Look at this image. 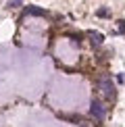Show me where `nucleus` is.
<instances>
[{"label":"nucleus","mask_w":125,"mask_h":127,"mask_svg":"<svg viewBox=\"0 0 125 127\" xmlns=\"http://www.w3.org/2000/svg\"><path fill=\"white\" fill-rule=\"evenodd\" d=\"M23 15H31V17H48V10H44L40 6H27L23 10Z\"/></svg>","instance_id":"7ed1b4c3"},{"label":"nucleus","mask_w":125,"mask_h":127,"mask_svg":"<svg viewBox=\"0 0 125 127\" xmlns=\"http://www.w3.org/2000/svg\"><path fill=\"white\" fill-rule=\"evenodd\" d=\"M90 115H92L94 119L102 121V119H104V106H102V102H98V100H92V104H90Z\"/></svg>","instance_id":"f03ea898"},{"label":"nucleus","mask_w":125,"mask_h":127,"mask_svg":"<svg viewBox=\"0 0 125 127\" xmlns=\"http://www.w3.org/2000/svg\"><path fill=\"white\" fill-rule=\"evenodd\" d=\"M88 38H90V44L94 46V48L102 46V42H104V35L98 33V31H88Z\"/></svg>","instance_id":"20e7f679"},{"label":"nucleus","mask_w":125,"mask_h":127,"mask_svg":"<svg viewBox=\"0 0 125 127\" xmlns=\"http://www.w3.org/2000/svg\"><path fill=\"white\" fill-rule=\"evenodd\" d=\"M96 17L106 19V17H111V10H108V8H98V10H96Z\"/></svg>","instance_id":"39448f33"},{"label":"nucleus","mask_w":125,"mask_h":127,"mask_svg":"<svg viewBox=\"0 0 125 127\" xmlns=\"http://www.w3.org/2000/svg\"><path fill=\"white\" fill-rule=\"evenodd\" d=\"M117 29H119V33H125V21H119Z\"/></svg>","instance_id":"0eeeda50"},{"label":"nucleus","mask_w":125,"mask_h":127,"mask_svg":"<svg viewBox=\"0 0 125 127\" xmlns=\"http://www.w3.org/2000/svg\"><path fill=\"white\" fill-rule=\"evenodd\" d=\"M98 88L102 90V94H104V96H106L108 100H113V98H115V86H113L111 79H100Z\"/></svg>","instance_id":"f257e3e1"},{"label":"nucleus","mask_w":125,"mask_h":127,"mask_svg":"<svg viewBox=\"0 0 125 127\" xmlns=\"http://www.w3.org/2000/svg\"><path fill=\"white\" fill-rule=\"evenodd\" d=\"M21 4H23V0H10L8 6H10V8H17V6H21Z\"/></svg>","instance_id":"423d86ee"}]
</instances>
